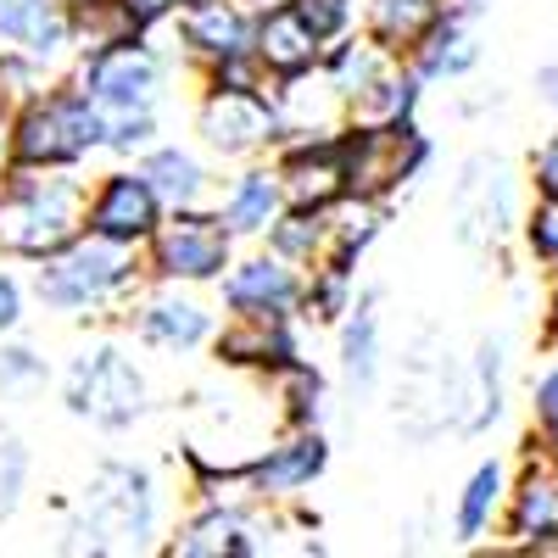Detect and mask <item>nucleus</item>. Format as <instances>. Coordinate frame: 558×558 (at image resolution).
Returning <instances> with one entry per match:
<instances>
[{
  "mask_svg": "<svg viewBox=\"0 0 558 558\" xmlns=\"http://www.w3.org/2000/svg\"><path fill=\"white\" fill-rule=\"evenodd\" d=\"M146 252L118 246L107 235H78L34 263V296L51 313H129V302L146 286Z\"/></svg>",
  "mask_w": 558,
  "mask_h": 558,
  "instance_id": "f257e3e1",
  "label": "nucleus"
},
{
  "mask_svg": "<svg viewBox=\"0 0 558 558\" xmlns=\"http://www.w3.org/2000/svg\"><path fill=\"white\" fill-rule=\"evenodd\" d=\"M84 168H12L0 184V257L39 263L84 229Z\"/></svg>",
  "mask_w": 558,
  "mask_h": 558,
  "instance_id": "f03ea898",
  "label": "nucleus"
},
{
  "mask_svg": "<svg viewBox=\"0 0 558 558\" xmlns=\"http://www.w3.org/2000/svg\"><path fill=\"white\" fill-rule=\"evenodd\" d=\"M157 531H162V497H157L151 470L107 458L73 508L68 547L73 553H146L157 547Z\"/></svg>",
  "mask_w": 558,
  "mask_h": 558,
  "instance_id": "7ed1b4c3",
  "label": "nucleus"
},
{
  "mask_svg": "<svg viewBox=\"0 0 558 558\" xmlns=\"http://www.w3.org/2000/svg\"><path fill=\"white\" fill-rule=\"evenodd\" d=\"M101 151V107L62 73L34 96L12 101V157L17 168H84Z\"/></svg>",
  "mask_w": 558,
  "mask_h": 558,
  "instance_id": "20e7f679",
  "label": "nucleus"
},
{
  "mask_svg": "<svg viewBox=\"0 0 558 558\" xmlns=\"http://www.w3.org/2000/svg\"><path fill=\"white\" fill-rule=\"evenodd\" d=\"M391 418L402 441H436L458 430L463 418V363L436 330H418L402 352L397 386H391Z\"/></svg>",
  "mask_w": 558,
  "mask_h": 558,
  "instance_id": "39448f33",
  "label": "nucleus"
},
{
  "mask_svg": "<svg viewBox=\"0 0 558 558\" xmlns=\"http://www.w3.org/2000/svg\"><path fill=\"white\" fill-rule=\"evenodd\" d=\"M336 151H341V184L347 196L363 202H391L397 191L425 173L430 162V134L418 129V118L408 123H347L336 134Z\"/></svg>",
  "mask_w": 558,
  "mask_h": 558,
  "instance_id": "423d86ee",
  "label": "nucleus"
},
{
  "mask_svg": "<svg viewBox=\"0 0 558 558\" xmlns=\"http://www.w3.org/2000/svg\"><path fill=\"white\" fill-rule=\"evenodd\" d=\"M520 179L508 173L502 157L475 151L458 162L452 179V196H447V218H452V235L458 246L470 252H502L508 241L520 235Z\"/></svg>",
  "mask_w": 558,
  "mask_h": 558,
  "instance_id": "0eeeda50",
  "label": "nucleus"
},
{
  "mask_svg": "<svg viewBox=\"0 0 558 558\" xmlns=\"http://www.w3.org/2000/svg\"><path fill=\"white\" fill-rule=\"evenodd\" d=\"M62 391H68V413L89 418L96 430H129L134 418H146V408H151V386L140 375V363L112 341L78 352L68 363Z\"/></svg>",
  "mask_w": 558,
  "mask_h": 558,
  "instance_id": "6e6552de",
  "label": "nucleus"
},
{
  "mask_svg": "<svg viewBox=\"0 0 558 558\" xmlns=\"http://www.w3.org/2000/svg\"><path fill=\"white\" fill-rule=\"evenodd\" d=\"M140 252H146V274L162 286H213L235 263V235L213 207H173Z\"/></svg>",
  "mask_w": 558,
  "mask_h": 558,
  "instance_id": "1a4fd4ad",
  "label": "nucleus"
},
{
  "mask_svg": "<svg viewBox=\"0 0 558 558\" xmlns=\"http://www.w3.org/2000/svg\"><path fill=\"white\" fill-rule=\"evenodd\" d=\"M68 78L101 112H151L162 101V84H168V57L146 34H129V39L101 45V51H84L68 68Z\"/></svg>",
  "mask_w": 558,
  "mask_h": 558,
  "instance_id": "9d476101",
  "label": "nucleus"
},
{
  "mask_svg": "<svg viewBox=\"0 0 558 558\" xmlns=\"http://www.w3.org/2000/svg\"><path fill=\"white\" fill-rule=\"evenodd\" d=\"M196 134L223 162H257L279 146V118L268 89H235V84H202L196 101Z\"/></svg>",
  "mask_w": 558,
  "mask_h": 558,
  "instance_id": "9b49d317",
  "label": "nucleus"
},
{
  "mask_svg": "<svg viewBox=\"0 0 558 558\" xmlns=\"http://www.w3.org/2000/svg\"><path fill=\"white\" fill-rule=\"evenodd\" d=\"M279 520L268 514L263 497H235V502H202L168 542L173 558H257L274 547Z\"/></svg>",
  "mask_w": 558,
  "mask_h": 558,
  "instance_id": "f8f14e48",
  "label": "nucleus"
},
{
  "mask_svg": "<svg viewBox=\"0 0 558 558\" xmlns=\"http://www.w3.org/2000/svg\"><path fill=\"white\" fill-rule=\"evenodd\" d=\"M123 324L157 352H196L218 330L213 307L202 296H191V286H162V279H146V286H140Z\"/></svg>",
  "mask_w": 558,
  "mask_h": 558,
  "instance_id": "ddd939ff",
  "label": "nucleus"
},
{
  "mask_svg": "<svg viewBox=\"0 0 558 558\" xmlns=\"http://www.w3.org/2000/svg\"><path fill=\"white\" fill-rule=\"evenodd\" d=\"M162 202L146 184L140 168H112L89 184V202H84V229L89 235H107L118 246H146L162 223Z\"/></svg>",
  "mask_w": 558,
  "mask_h": 558,
  "instance_id": "4468645a",
  "label": "nucleus"
},
{
  "mask_svg": "<svg viewBox=\"0 0 558 558\" xmlns=\"http://www.w3.org/2000/svg\"><path fill=\"white\" fill-rule=\"evenodd\" d=\"M324 470H330V441H324V430L318 425H286L246 463V486L263 502H296Z\"/></svg>",
  "mask_w": 558,
  "mask_h": 558,
  "instance_id": "2eb2a0df",
  "label": "nucleus"
},
{
  "mask_svg": "<svg viewBox=\"0 0 558 558\" xmlns=\"http://www.w3.org/2000/svg\"><path fill=\"white\" fill-rule=\"evenodd\" d=\"M497 531L508 536L514 553H531L536 542L558 536V458L553 452L525 447L520 475H508V497H502Z\"/></svg>",
  "mask_w": 558,
  "mask_h": 558,
  "instance_id": "dca6fc26",
  "label": "nucleus"
},
{
  "mask_svg": "<svg viewBox=\"0 0 558 558\" xmlns=\"http://www.w3.org/2000/svg\"><path fill=\"white\" fill-rule=\"evenodd\" d=\"M0 51L34 62L39 73L62 78L73 68V23L68 0H0Z\"/></svg>",
  "mask_w": 558,
  "mask_h": 558,
  "instance_id": "f3484780",
  "label": "nucleus"
},
{
  "mask_svg": "<svg viewBox=\"0 0 558 558\" xmlns=\"http://www.w3.org/2000/svg\"><path fill=\"white\" fill-rule=\"evenodd\" d=\"M268 101H274V118H279V146H286V140H336L352 123L341 89L330 84L324 68L268 78Z\"/></svg>",
  "mask_w": 558,
  "mask_h": 558,
  "instance_id": "a211bd4d",
  "label": "nucleus"
},
{
  "mask_svg": "<svg viewBox=\"0 0 558 558\" xmlns=\"http://www.w3.org/2000/svg\"><path fill=\"white\" fill-rule=\"evenodd\" d=\"M302 268L274 257V252H252V257H235L213 286L223 296L229 313H274V318H296V302H302Z\"/></svg>",
  "mask_w": 558,
  "mask_h": 558,
  "instance_id": "6ab92c4d",
  "label": "nucleus"
},
{
  "mask_svg": "<svg viewBox=\"0 0 558 558\" xmlns=\"http://www.w3.org/2000/svg\"><path fill=\"white\" fill-rule=\"evenodd\" d=\"M173 39H179V57L196 73H207L223 57L252 51V12L241 0H184L173 12Z\"/></svg>",
  "mask_w": 558,
  "mask_h": 558,
  "instance_id": "aec40b11",
  "label": "nucleus"
},
{
  "mask_svg": "<svg viewBox=\"0 0 558 558\" xmlns=\"http://www.w3.org/2000/svg\"><path fill=\"white\" fill-rule=\"evenodd\" d=\"M218 352L223 368L235 375H274L291 357H302L296 347V318H274V313H229L223 330H213L207 341Z\"/></svg>",
  "mask_w": 558,
  "mask_h": 558,
  "instance_id": "412c9836",
  "label": "nucleus"
},
{
  "mask_svg": "<svg viewBox=\"0 0 558 558\" xmlns=\"http://www.w3.org/2000/svg\"><path fill=\"white\" fill-rule=\"evenodd\" d=\"M274 173H279V196L286 207H336L347 196L341 184V151L336 140H286V146H274Z\"/></svg>",
  "mask_w": 558,
  "mask_h": 558,
  "instance_id": "4be33fe9",
  "label": "nucleus"
},
{
  "mask_svg": "<svg viewBox=\"0 0 558 558\" xmlns=\"http://www.w3.org/2000/svg\"><path fill=\"white\" fill-rule=\"evenodd\" d=\"M336 357H341V386L352 397H368L386 375V324H380V286L352 296V307L336 324Z\"/></svg>",
  "mask_w": 558,
  "mask_h": 558,
  "instance_id": "5701e85b",
  "label": "nucleus"
},
{
  "mask_svg": "<svg viewBox=\"0 0 558 558\" xmlns=\"http://www.w3.org/2000/svg\"><path fill=\"white\" fill-rule=\"evenodd\" d=\"M508 413V341L502 336H481L470 363H463V418L458 436H486L492 425H502Z\"/></svg>",
  "mask_w": 558,
  "mask_h": 558,
  "instance_id": "b1692460",
  "label": "nucleus"
},
{
  "mask_svg": "<svg viewBox=\"0 0 558 558\" xmlns=\"http://www.w3.org/2000/svg\"><path fill=\"white\" fill-rule=\"evenodd\" d=\"M252 57L263 62L268 78H286V73H302V68H318L324 45L318 34L296 17V7H268V12H252Z\"/></svg>",
  "mask_w": 558,
  "mask_h": 558,
  "instance_id": "393cba45",
  "label": "nucleus"
},
{
  "mask_svg": "<svg viewBox=\"0 0 558 558\" xmlns=\"http://www.w3.org/2000/svg\"><path fill=\"white\" fill-rule=\"evenodd\" d=\"M279 207H286V196H279L274 162H246L235 179H229V191L218 196L213 213L229 223V235H235V241H257L263 229L279 218Z\"/></svg>",
  "mask_w": 558,
  "mask_h": 558,
  "instance_id": "a878e982",
  "label": "nucleus"
},
{
  "mask_svg": "<svg viewBox=\"0 0 558 558\" xmlns=\"http://www.w3.org/2000/svg\"><path fill=\"white\" fill-rule=\"evenodd\" d=\"M140 173H146V184L157 191V202L173 213V207H207L213 196V179H207V162L196 151L184 146H162V140H151L146 151H140L134 162Z\"/></svg>",
  "mask_w": 558,
  "mask_h": 558,
  "instance_id": "bb28decb",
  "label": "nucleus"
},
{
  "mask_svg": "<svg viewBox=\"0 0 558 558\" xmlns=\"http://www.w3.org/2000/svg\"><path fill=\"white\" fill-rule=\"evenodd\" d=\"M502 497H508V463L502 458H481L470 481L458 486V502H452V542L475 547L497 531L502 520Z\"/></svg>",
  "mask_w": 558,
  "mask_h": 558,
  "instance_id": "cd10ccee",
  "label": "nucleus"
},
{
  "mask_svg": "<svg viewBox=\"0 0 558 558\" xmlns=\"http://www.w3.org/2000/svg\"><path fill=\"white\" fill-rule=\"evenodd\" d=\"M408 62H413V73L425 78V84H458V78H470V73L486 62L481 28H475V23H447V17H441Z\"/></svg>",
  "mask_w": 558,
  "mask_h": 558,
  "instance_id": "c85d7f7f",
  "label": "nucleus"
},
{
  "mask_svg": "<svg viewBox=\"0 0 558 558\" xmlns=\"http://www.w3.org/2000/svg\"><path fill=\"white\" fill-rule=\"evenodd\" d=\"M436 23H441V0H363V34L380 39L397 57H413Z\"/></svg>",
  "mask_w": 558,
  "mask_h": 558,
  "instance_id": "c756f323",
  "label": "nucleus"
},
{
  "mask_svg": "<svg viewBox=\"0 0 558 558\" xmlns=\"http://www.w3.org/2000/svg\"><path fill=\"white\" fill-rule=\"evenodd\" d=\"M330 246H324V263H336V268H357L363 252L380 241V229H386V202H363V196H341L330 213Z\"/></svg>",
  "mask_w": 558,
  "mask_h": 558,
  "instance_id": "7c9ffc66",
  "label": "nucleus"
},
{
  "mask_svg": "<svg viewBox=\"0 0 558 558\" xmlns=\"http://www.w3.org/2000/svg\"><path fill=\"white\" fill-rule=\"evenodd\" d=\"M324 213H330V207H324ZM324 213H313V207H279V218L263 229L268 252L296 263L302 274L318 268L324 263V246H330V218H324Z\"/></svg>",
  "mask_w": 558,
  "mask_h": 558,
  "instance_id": "2f4dec72",
  "label": "nucleus"
},
{
  "mask_svg": "<svg viewBox=\"0 0 558 558\" xmlns=\"http://www.w3.org/2000/svg\"><path fill=\"white\" fill-rule=\"evenodd\" d=\"M268 397H274V413L279 425H318L324 418V375L313 363L291 357L286 368H274V375H263Z\"/></svg>",
  "mask_w": 558,
  "mask_h": 558,
  "instance_id": "473e14b6",
  "label": "nucleus"
},
{
  "mask_svg": "<svg viewBox=\"0 0 558 558\" xmlns=\"http://www.w3.org/2000/svg\"><path fill=\"white\" fill-rule=\"evenodd\" d=\"M352 296H357V268L318 263V268H307V279H302L296 318H302V324H313V330H336L341 313L352 307Z\"/></svg>",
  "mask_w": 558,
  "mask_h": 558,
  "instance_id": "72a5a7b5",
  "label": "nucleus"
},
{
  "mask_svg": "<svg viewBox=\"0 0 558 558\" xmlns=\"http://www.w3.org/2000/svg\"><path fill=\"white\" fill-rule=\"evenodd\" d=\"M520 246L547 279H558V202L553 196H536L520 213Z\"/></svg>",
  "mask_w": 558,
  "mask_h": 558,
  "instance_id": "f704fd0d",
  "label": "nucleus"
},
{
  "mask_svg": "<svg viewBox=\"0 0 558 558\" xmlns=\"http://www.w3.org/2000/svg\"><path fill=\"white\" fill-rule=\"evenodd\" d=\"M531 447L558 458V347H547V363L531 380Z\"/></svg>",
  "mask_w": 558,
  "mask_h": 558,
  "instance_id": "c9c22d12",
  "label": "nucleus"
},
{
  "mask_svg": "<svg viewBox=\"0 0 558 558\" xmlns=\"http://www.w3.org/2000/svg\"><path fill=\"white\" fill-rule=\"evenodd\" d=\"M157 129H162L157 107H151V112H101V151H112V157H140V151L157 140Z\"/></svg>",
  "mask_w": 558,
  "mask_h": 558,
  "instance_id": "e433bc0d",
  "label": "nucleus"
},
{
  "mask_svg": "<svg viewBox=\"0 0 558 558\" xmlns=\"http://www.w3.org/2000/svg\"><path fill=\"white\" fill-rule=\"evenodd\" d=\"M296 17L318 34V45H330L352 28H363V0H291Z\"/></svg>",
  "mask_w": 558,
  "mask_h": 558,
  "instance_id": "4c0bfd02",
  "label": "nucleus"
},
{
  "mask_svg": "<svg viewBox=\"0 0 558 558\" xmlns=\"http://www.w3.org/2000/svg\"><path fill=\"white\" fill-rule=\"evenodd\" d=\"M45 375H51V363H45L34 347H23V341L0 347V391H34Z\"/></svg>",
  "mask_w": 558,
  "mask_h": 558,
  "instance_id": "58836bf2",
  "label": "nucleus"
},
{
  "mask_svg": "<svg viewBox=\"0 0 558 558\" xmlns=\"http://www.w3.org/2000/svg\"><path fill=\"white\" fill-rule=\"evenodd\" d=\"M23 486H28V452H23L12 436H0V520L17 514Z\"/></svg>",
  "mask_w": 558,
  "mask_h": 558,
  "instance_id": "ea45409f",
  "label": "nucleus"
},
{
  "mask_svg": "<svg viewBox=\"0 0 558 558\" xmlns=\"http://www.w3.org/2000/svg\"><path fill=\"white\" fill-rule=\"evenodd\" d=\"M525 179H531L536 196H553V202H558V129L542 134V146H536L531 162H525Z\"/></svg>",
  "mask_w": 558,
  "mask_h": 558,
  "instance_id": "a19ab883",
  "label": "nucleus"
},
{
  "mask_svg": "<svg viewBox=\"0 0 558 558\" xmlns=\"http://www.w3.org/2000/svg\"><path fill=\"white\" fill-rule=\"evenodd\" d=\"M118 7L129 12V23H134V34H151V28H162V23H173V12L184 7V0H118Z\"/></svg>",
  "mask_w": 558,
  "mask_h": 558,
  "instance_id": "79ce46f5",
  "label": "nucleus"
},
{
  "mask_svg": "<svg viewBox=\"0 0 558 558\" xmlns=\"http://www.w3.org/2000/svg\"><path fill=\"white\" fill-rule=\"evenodd\" d=\"M23 286H17V274H7L0 268V336H12L17 324H23Z\"/></svg>",
  "mask_w": 558,
  "mask_h": 558,
  "instance_id": "37998d69",
  "label": "nucleus"
},
{
  "mask_svg": "<svg viewBox=\"0 0 558 558\" xmlns=\"http://www.w3.org/2000/svg\"><path fill=\"white\" fill-rule=\"evenodd\" d=\"M531 89H536V101H542L547 112H558V57H547V62L531 73Z\"/></svg>",
  "mask_w": 558,
  "mask_h": 558,
  "instance_id": "c03bdc74",
  "label": "nucleus"
},
{
  "mask_svg": "<svg viewBox=\"0 0 558 558\" xmlns=\"http://www.w3.org/2000/svg\"><path fill=\"white\" fill-rule=\"evenodd\" d=\"M12 168H17V157H12V101L0 96V184H7Z\"/></svg>",
  "mask_w": 558,
  "mask_h": 558,
  "instance_id": "a18cd8bd",
  "label": "nucleus"
},
{
  "mask_svg": "<svg viewBox=\"0 0 558 558\" xmlns=\"http://www.w3.org/2000/svg\"><path fill=\"white\" fill-rule=\"evenodd\" d=\"M542 336H547V347H558V279H553V296H547V318H542Z\"/></svg>",
  "mask_w": 558,
  "mask_h": 558,
  "instance_id": "49530a36",
  "label": "nucleus"
},
{
  "mask_svg": "<svg viewBox=\"0 0 558 558\" xmlns=\"http://www.w3.org/2000/svg\"><path fill=\"white\" fill-rule=\"evenodd\" d=\"M246 12H268V7H286V0H241Z\"/></svg>",
  "mask_w": 558,
  "mask_h": 558,
  "instance_id": "de8ad7c7",
  "label": "nucleus"
},
{
  "mask_svg": "<svg viewBox=\"0 0 558 558\" xmlns=\"http://www.w3.org/2000/svg\"><path fill=\"white\" fill-rule=\"evenodd\" d=\"M553 57H558V51H553Z\"/></svg>",
  "mask_w": 558,
  "mask_h": 558,
  "instance_id": "09e8293b",
  "label": "nucleus"
}]
</instances>
